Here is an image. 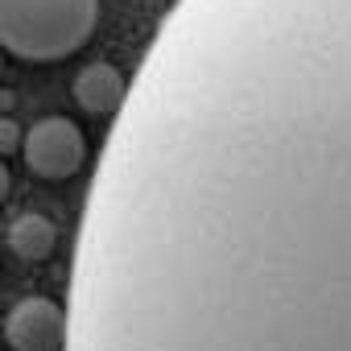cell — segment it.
Instances as JSON below:
<instances>
[{"label": "cell", "mask_w": 351, "mask_h": 351, "mask_svg": "<svg viewBox=\"0 0 351 351\" xmlns=\"http://www.w3.org/2000/svg\"><path fill=\"white\" fill-rule=\"evenodd\" d=\"M9 191H13V173H9V165L0 161V203L9 199Z\"/></svg>", "instance_id": "7"}, {"label": "cell", "mask_w": 351, "mask_h": 351, "mask_svg": "<svg viewBox=\"0 0 351 351\" xmlns=\"http://www.w3.org/2000/svg\"><path fill=\"white\" fill-rule=\"evenodd\" d=\"M13 351H66V310L50 298H21L5 318Z\"/></svg>", "instance_id": "3"}, {"label": "cell", "mask_w": 351, "mask_h": 351, "mask_svg": "<svg viewBox=\"0 0 351 351\" xmlns=\"http://www.w3.org/2000/svg\"><path fill=\"white\" fill-rule=\"evenodd\" d=\"M21 128H17V120H5L0 116V153H17V145H21Z\"/></svg>", "instance_id": "6"}, {"label": "cell", "mask_w": 351, "mask_h": 351, "mask_svg": "<svg viewBox=\"0 0 351 351\" xmlns=\"http://www.w3.org/2000/svg\"><path fill=\"white\" fill-rule=\"evenodd\" d=\"M75 104L91 116H116L124 108V95H128V79L112 66V62H87L79 75H75Z\"/></svg>", "instance_id": "4"}, {"label": "cell", "mask_w": 351, "mask_h": 351, "mask_svg": "<svg viewBox=\"0 0 351 351\" xmlns=\"http://www.w3.org/2000/svg\"><path fill=\"white\" fill-rule=\"evenodd\" d=\"M99 21V0H0V46L29 62L71 58Z\"/></svg>", "instance_id": "1"}, {"label": "cell", "mask_w": 351, "mask_h": 351, "mask_svg": "<svg viewBox=\"0 0 351 351\" xmlns=\"http://www.w3.org/2000/svg\"><path fill=\"white\" fill-rule=\"evenodd\" d=\"M0 79H5V58H0Z\"/></svg>", "instance_id": "8"}, {"label": "cell", "mask_w": 351, "mask_h": 351, "mask_svg": "<svg viewBox=\"0 0 351 351\" xmlns=\"http://www.w3.org/2000/svg\"><path fill=\"white\" fill-rule=\"evenodd\" d=\"M21 153H25V165L46 182H62V178H75L87 161V141H83V128L66 116H46L38 120L25 136H21Z\"/></svg>", "instance_id": "2"}, {"label": "cell", "mask_w": 351, "mask_h": 351, "mask_svg": "<svg viewBox=\"0 0 351 351\" xmlns=\"http://www.w3.org/2000/svg\"><path fill=\"white\" fill-rule=\"evenodd\" d=\"M54 248H58V228H54L46 215L29 211V215H17V219L9 223V252H13L17 261L42 265V261L54 256Z\"/></svg>", "instance_id": "5"}]
</instances>
